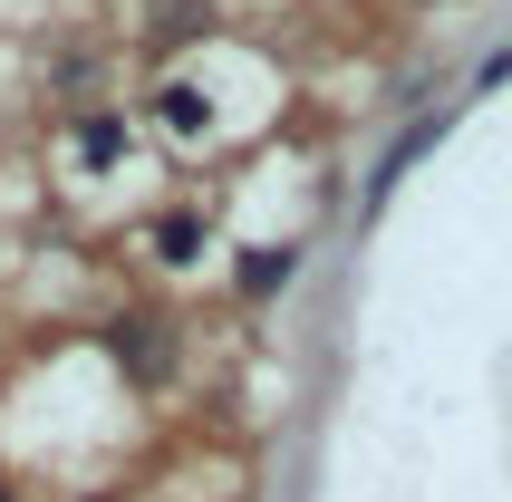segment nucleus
Wrapping results in <instances>:
<instances>
[{"mask_svg": "<svg viewBox=\"0 0 512 502\" xmlns=\"http://www.w3.org/2000/svg\"><path fill=\"white\" fill-rule=\"evenodd\" d=\"M78 155H87V165H116V155H126V116H87V126H78Z\"/></svg>", "mask_w": 512, "mask_h": 502, "instance_id": "nucleus-4", "label": "nucleus"}, {"mask_svg": "<svg viewBox=\"0 0 512 502\" xmlns=\"http://www.w3.org/2000/svg\"><path fill=\"white\" fill-rule=\"evenodd\" d=\"M0 502H10V483H0Z\"/></svg>", "mask_w": 512, "mask_h": 502, "instance_id": "nucleus-7", "label": "nucleus"}, {"mask_svg": "<svg viewBox=\"0 0 512 502\" xmlns=\"http://www.w3.org/2000/svg\"><path fill=\"white\" fill-rule=\"evenodd\" d=\"M155 251L165 261H203V213H165L155 223Z\"/></svg>", "mask_w": 512, "mask_h": 502, "instance_id": "nucleus-3", "label": "nucleus"}, {"mask_svg": "<svg viewBox=\"0 0 512 502\" xmlns=\"http://www.w3.org/2000/svg\"><path fill=\"white\" fill-rule=\"evenodd\" d=\"M107 348H116V367H126L136 387H165L174 377V329L155 319V309H126V319L107 329Z\"/></svg>", "mask_w": 512, "mask_h": 502, "instance_id": "nucleus-1", "label": "nucleus"}, {"mask_svg": "<svg viewBox=\"0 0 512 502\" xmlns=\"http://www.w3.org/2000/svg\"><path fill=\"white\" fill-rule=\"evenodd\" d=\"M155 116H165L174 136H194V126H203V97H194V87H165V107H155Z\"/></svg>", "mask_w": 512, "mask_h": 502, "instance_id": "nucleus-5", "label": "nucleus"}, {"mask_svg": "<svg viewBox=\"0 0 512 502\" xmlns=\"http://www.w3.org/2000/svg\"><path fill=\"white\" fill-rule=\"evenodd\" d=\"M78 502H107V493H78Z\"/></svg>", "mask_w": 512, "mask_h": 502, "instance_id": "nucleus-6", "label": "nucleus"}, {"mask_svg": "<svg viewBox=\"0 0 512 502\" xmlns=\"http://www.w3.org/2000/svg\"><path fill=\"white\" fill-rule=\"evenodd\" d=\"M290 271H300V251H290V242H261V251H242L232 290H242V300H271V290H290Z\"/></svg>", "mask_w": 512, "mask_h": 502, "instance_id": "nucleus-2", "label": "nucleus"}]
</instances>
